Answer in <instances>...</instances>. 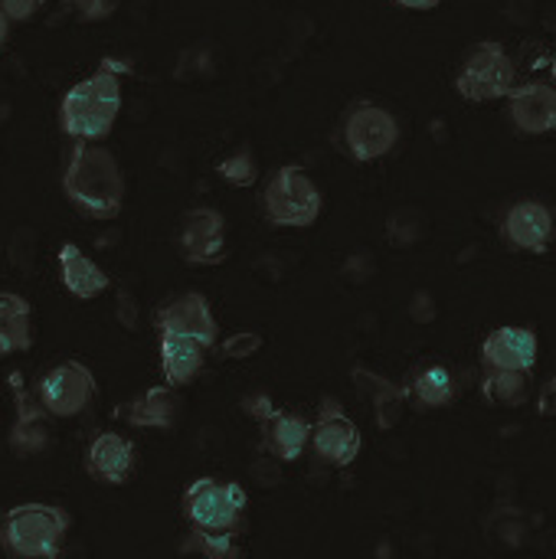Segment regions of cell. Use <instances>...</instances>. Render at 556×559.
<instances>
[{
  "label": "cell",
  "instance_id": "cell-1",
  "mask_svg": "<svg viewBox=\"0 0 556 559\" xmlns=\"http://www.w3.org/2000/svg\"><path fill=\"white\" fill-rule=\"evenodd\" d=\"M66 200L88 219H115L125 206V174L118 157L98 141H75L62 170Z\"/></svg>",
  "mask_w": 556,
  "mask_h": 559
},
{
  "label": "cell",
  "instance_id": "cell-29",
  "mask_svg": "<svg viewBox=\"0 0 556 559\" xmlns=\"http://www.w3.org/2000/svg\"><path fill=\"white\" fill-rule=\"evenodd\" d=\"M242 409H246L256 423H262V419H269V416H272L275 403H272L265 393H256V396H246V400H242Z\"/></svg>",
  "mask_w": 556,
  "mask_h": 559
},
{
  "label": "cell",
  "instance_id": "cell-7",
  "mask_svg": "<svg viewBox=\"0 0 556 559\" xmlns=\"http://www.w3.org/2000/svg\"><path fill=\"white\" fill-rule=\"evenodd\" d=\"M246 511V488L220 478H197L184 491V514L193 531H220L236 534Z\"/></svg>",
  "mask_w": 556,
  "mask_h": 559
},
{
  "label": "cell",
  "instance_id": "cell-32",
  "mask_svg": "<svg viewBox=\"0 0 556 559\" xmlns=\"http://www.w3.org/2000/svg\"><path fill=\"white\" fill-rule=\"evenodd\" d=\"M551 72H554V82H556V49H554V59H551Z\"/></svg>",
  "mask_w": 556,
  "mask_h": 559
},
{
  "label": "cell",
  "instance_id": "cell-2",
  "mask_svg": "<svg viewBox=\"0 0 556 559\" xmlns=\"http://www.w3.org/2000/svg\"><path fill=\"white\" fill-rule=\"evenodd\" d=\"M121 72L115 59H105L92 75L75 82L59 102V128L72 141H105L121 111Z\"/></svg>",
  "mask_w": 556,
  "mask_h": 559
},
{
  "label": "cell",
  "instance_id": "cell-16",
  "mask_svg": "<svg viewBox=\"0 0 556 559\" xmlns=\"http://www.w3.org/2000/svg\"><path fill=\"white\" fill-rule=\"evenodd\" d=\"M85 472L102 485H125L134 475V445L121 432H102L85 452Z\"/></svg>",
  "mask_w": 556,
  "mask_h": 559
},
{
  "label": "cell",
  "instance_id": "cell-25",
  "mask_svg": "<svg viewBox=\"0 0 556 559\" xmlns=\"http://www.w3.org/2000/svg\"><path fill=\"white\" fill-rule=\"evenodd\" d=\"M262 350V337L252 334V331H239V334H229L223 344H220V354L226 360H249Z\"/></svg>",
  "mask_w": 556,
  "mask_h": 559
},
{
  "label": "cell",
  "instance_id": "cell-20",
  "mask_svg": "<svg viewBox=\"0 0 556 559\" xmlns=\"http://www.w3.org/2000/svg\"><path fill=\"white\" fill-rule=\"evenodd\" d=\"M33 347V311L16 292H0V357Z\"/></svg>",
  "mask_w": 556,
  "mask_h": 559
},
{
  "label": "cell",
  "instance_id": "cell-33",
  "mask_svg": "<svg viewBox=\"0 0 556 559\" xmlns=\"http://www.w3.org/2000/svg\"><path fill=\"white\" fill-rule=\"evenodd\" d=\"M0 46H3V43H0Z\"/></svg>",
  "mask_w": 556,
  "mask_h": 559
},
{
  "label": "cell",
  "instance_id": "cell-24",
  "mask_svg": "<svg viewBox=\"0 0 556 559\" xmlns=\"http://www.w3.org/2000/svg\"><path fill=\"white\" fill-rule=\"evenodd\" d=\"M216 174H220V180H226V183H233V187H252L256 177H259V167H256L252 151L239 147V151H233L229 157H223V160L216 164Z\"/></svg>",
  "mask_w": 556,
  "mask_h": 559
},
{
  "label": "cell",
  "instance_id": "cell-26",
  "mask_svg": "<svg viewBox=\"0 0 556 559\" xmlns=\"http://www.w3.org/2000/svg\"><path fill=\"white\" fill-rule=\"evenodd\" d=\"M193 534H197V544L206 557H236V534H220V531H193Z\"/></svg>",
  "mask_w": 556,
  "mask_h": 559
},
{
  "label": "cell",
  "instance_id": "cell-27",
  "mask_svg": "<svg viewBox=\"0 0 556 559\" xmlns=\"http://www.w3.org/2000/svg\"><path fill=\"white\" fill-rule=\"evenodd\" d=\"M46 7V0H0V10L10 23H26L33 20L39 10Z\"/></svg>",
  "mask_w": 556,
  "mask_h": 559
},
{
  "label": "cell",
  "instance_id": "cell-18",
  "mask_svg": "<svg viewBox=\"0 0 556 559\" xmlns=\"http://www.w3.org/2000/svg\"><path fill=\"white\" fill-rule=\"evenodd\" d=\"M206 350L200 341L193 337H180V334H161V373L170 386H190L203 364H206Z\"/></svg>",
  "mask_w": 556,
  "mask_h": 559
},
{
  "label": "cell",
  "instance_id": "cell-22",
  "mask_svg": "<svg viewBox=\"0 0 556 559\" xmlns=\"http://www.w3.org/2000/svg\"><path fill=\"white\" fill-rule=\"evenodd\" d=\"M410 396L423 406V409H442L449 406L456 396H459V383H456V373L449 367H426L416 373V380L410 383Z\"/></svg>",
  "mask_w": 556,
  "mask_h": 559
},
{
  "label": "cell",
  "instance_id": "cell-8",
  "mask_svg": "<svg viewBox=\"0 0 556 559\" xmlns=\"http://www.w3.org/2000/svg\"><path fill=\"white\" fill-rule=\"evenodd\" d=\"M95 393H98L95 377L79 360L56 364L36 386V396L52 419H72V416L85 413L92 406Z\"/></svg>",
  "mask_w": 556,
  "mask_h": 559
},
{
  "label": "cell",
  "instance_id": "cell-21",
  "mask_svg": "<svg viewBox=\"0 0 556 559\" xmlns=\"http://www.w3.org/2000/svg\"><path fill=\"white\" fill-rule=\"evenodd\" d=\"M354 383L367 386L370 400H374V413H377V426L380 429H393L403 416V403L410 400V386H397L383 377H374L367 370H354Z\"/></svg>",
  "mask_w": 556,
  "mask_h": 559
},
{
  "label": "cell",
  "instance_id": "cell-15",
  "mask_svg": "<svg viewBox=\"0 0 556 559\" xmlns=\"http://www.w3.org/2000/svg\"><path fill=\"white\" fill-rule=\"evenodd\" d=\"M56 265H59V282H62V288H66L72 298H79V301H92V298L105 295L108 285H111L108 272H105L95 259H88L75 242H62V246H59Z\"/></svg>",
  "mask_w": 556,
  "mask_h": 559
},
{
  "label": "cell",
  "instance_id": "cell-11",
  "mask_svg": "<svg viewBox=\"0 0 556 559\" xmlns=\"http://www.w3.org/2000/svg\"><path fill=\"white\" fill-rule=\"evenodd\" d=\"M180 255L190 265H216L226 259V219L213 206H197L184 213L180 223Z\"/></svg>",
  "mask_w": 556,
  "mask_h": 559
},
{
  "label": "cell",
  "instance_id": "cell-6",
  "mask_svg": "<svg viewBox=\"0 0 556 559\" xmlns=\"http://www.w3.org/2000/svg\"><path fill=\"white\" fill-rule=\"evenodd\" d=\"M518 85V66L498 39L475 43L459 66L456 88L469 102H501Z\"/></svg>",
  "mask_w": 556,
  "mask_h": 559
},
{
  "label": "cell",
  "instance_id": "cell-23",
  "mask_svg": "<svg viewBox=\"0 0 556 559\" xmlns=\"http://www.w3.org/2000/svg\"><path fill=\"white\" fill-rule=\"evenodd\" d=\"M531 373L521 370H485L482 393L495 406H524L531 396Z\"/></svg>",
  "mask_w": 556,
  "mask_h": 559
},
{
  "label": "cell",
  "instance_id": "cell-13",
  "mask_svg": "<svg viewBox=\"0 0 556 559\" xmlns=\"http://www.w3.org/2000/svg\"><path fill=\"white\" fill-rule=\"evenodd\" d=\"M508 121L521 134H554L556 131V82H524L508 92Z\"/></svg>",
  "mask_w": 556,
  "mask_h": 559
},
{
  "label": "cell",
  "instance_id": "cell-3",
  "mask_svg": "<svg viewBox=\"0 0 556 559\" xmlns=\"http://www.w3.org/2000/svg\"><path fill=\"white\" fill-rule=\"evenodd\" d=\"M69 527V514L56 504H16L7 514H0V547L10 557L52 559L62 554Z\"/></svg>",
  "mask_w": 556,
  "mask_h": 559
},
{
  "label": "cell",
  "instance_id": "cell-28",
  "mask_svg": "<svg viewBox=\"0 0 556 559\" xmlns=\"http://www.w3.org/2000/svg\"><path fill=\"white\" fill-rule=\"evenodd\" d=\"M69 3L79 13V20H85V23H98L115 13V0H69Z\"/></svg>",
  "mask_w": 556,
  "mask_h": 559
},
{
  "label": "cell",
  "instance_id": "cell-17",
  "mask_svg": "<svg viewBox=\"0 0 556 559\" xmlns=\"http://www.w3.org/2000/svg\"><path fill=\"white\" fill-rule=\"evenodd\" d=\"M259 426H262L265 449L275 462H298L311 445V423H305L298 413L272 409V416L262 419Z\"/></svg>",
  "mask_w": 556,
  "mask_h": 559
},
{
  "label": "cell",
  "instance_id": "cell-9",
  "mask_svg": "<svg viewBox=\"0 0 556 559\" xmlns=\"http://www.w3.org/2000/svg\"><path fill=\"white\" fill-rule=\"evenodd\" d=\"M360 445L364 439H360L357 423L334 400H324L318 419L311 423V445H308L318 455V462L331 468H347L357 462Z\"/></svg>",
  "mask_w": 556,
  "mask_h": 559
},
{
  "label": "cell",
  "instance_id": "cell-12",
  "mask_svg": "<svg viewBox=\"0 0 556 559\" xmlns=\"http://www.w3.org/2000/svg\"><path fill=\"white\" fill-rule=\"evenodd\" d=\"M501 236L518 252H547L556 239V213L541 200H518L501 219Z\"/></svg>",
  "mask_w": 556,
  "mask_h": 559
},
{
  "label": "cell",
  "instance_id": "cell-31",
  "mask_svg": "<svg viewBox=\"0 0 556 559\" xmlns=\"http://www.w3.org/2000/svg\"><path fill=\"white\" fill-rule=\"evenodd\" d=\"M397 7H403V10H436L442 0H393Z\"/></svg>",
  "mask_w": 556,
  "mask_h": 559
},
{
  "label": "cell",
  "instance_id": "cell-5",
  "mask_svg": "<svg viewBox=\"0 0 556 559\" xmlns=\"http://www.w3.org/2000/svg\"><path fill=\"white\" fill-rule=\"evenodd\" d=\"M400 121L390 108L377 105V102H357L347 108L341 128H338V144L344 147V154L357 164H374L383 160L387 154H393V147L400 144Z\"/></svg>",
  "mask_w": 556,
  "mask_h": 559
},
{
  "label": "cell",
  "instance_id": "cell-4",
  "mask_svg": "<svg viewBox=\"0 0 556 559\" xmlns=\"http://www.w3.org/2000/svg\"><path fill=\"white\" fill-rule=\"evenodd\" d=\"M321 210H324V197L298 164L279 167L262 190V213L272 226L308 229L318 223Z\"/></svg>",
  "mask_w": 556,
  "mask_h": 559
},
{
  "label": "cell",
  "instance_id": "cell-10",
  "mask_svg": "<svg viewBox=\"0 0 556 559\" xmlns=\"http://www.w3.org/2000/svg\"><path fill=\"white\" fill-rule=\"evenodd\" d=\"M157 334H180L193 337L203 347H216L220 341V324L210 311V301L200 292H184L170 301H164L154 314Z\"/></svg>",
  "mask_w": 556,
  "mask_h": 559
},
{
  "label": "cell",
  "instance_id": "cell-19",
  "mask_svg": "<svg viewBox=\"0 0 556 559\" xmlns=\"http://www.w3.org/2000/svg\"><path fill=\"white\" fill-rule=\"evenodd\" d=\"M180 413L177 386H151L125 406V423L134 429H170Z\"/></svg>",
  "mask_w": 556,
  "mask_h": 559
},
{
  "label": "cell",
  "instance_id": "cell-14",
  "mask_svg": "<svg viewBox=\"0 0 556 559\" xmlns=\"http://www.w3.org/2000/svg\"><path fill=\"white\" fill-rule=\"evenodd\" d=\"M541 357V341L531 328H498L482 341L485 370H521L531 373Z\"/></svg>",
  "mask_w": 556,
  "mask_h": 559
},
{
  "label": "cell",
  "instance_id": "cell-30",
  "mask_svg": "<svg viewBox=\"0 0 556 559\" xmlns=\"http://www.w3.org/2000/svg\"><path fill=\"white\" fill-rule=\"evenodd\" d=\"M537 413L541 416H556V377H551L537 396Z\"/></svg>",
  "mask_w": 556,
  "mask_h": 559
}]
</instances>
